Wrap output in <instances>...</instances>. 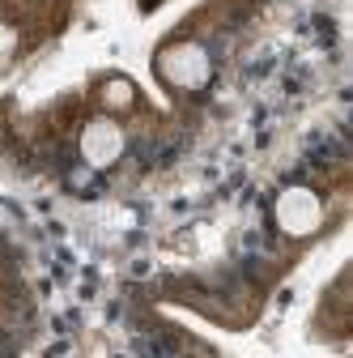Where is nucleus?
Segmentation results:
<instances>
[{"label":"nucleus","mask_w":353,"mask_h":358,"mask_svg":"<svg viewBox=\"0 0 353 358\" xmlns=\"http://www.w3.org/2000/svg\"><path fill=\"white\" fill-rule=\"evenodd\" d=\"M320 217H324V209H320V196H315V192H306V188H290V192H281V201H277V222H281L290 235L315 231V227H320Z\"/></svg>","instance_id":"nucleus-1"},{"label":"nucleus","mask_w":353,"mask_h":358,"mask_svg":"<svg viewBox=\"0 0 353 358\" xmlns=\"http://www.w3.org/2000/svg\"><path fill=\"white\" fill-rule=\"evenodd\" d=\"M81 150H85V158H90L94 166H107L111 158H119V150H123V137H119V128H115V124L98 120V124H90V132H85Z\"/></svg>","instance_id":"nucleus-2"},{"label":"nucleus","mask_w":353,"mask_h":358,"mask_svg":"<svg viewBox=\"0 0 353 358\" xmlns=\"http://www.w3.org/2000/svg\"><path fill=\"white\" fill-rule=\"evenodd\" d=\"M162 64H166V77L179 81V85H200L209 77V64H204L200 48H174V52H166Z\"/></svg>","instance_id":"nucleus-3"}]
</instances>
